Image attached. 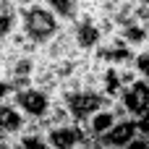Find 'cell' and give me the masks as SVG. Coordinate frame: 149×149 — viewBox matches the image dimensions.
Returning <instances> with one entry per match:
<instances>
[{
  "label": "cell",
  "instance_id": "6da1fadb",
  "mask_svg": "<svg viewBox=\"0 0 149 149\" xmlns=\"http://www.w3.org/2000/svg\"><path fill=\"white\" fill-rule=\"evenodd\" d=\"M18 29H21V34L39 50V47H45L50 39H55V37L60 34L63 24L47 10L45 3L39 0V3H31V5H26V8H18Z\"/></svg>",
  "mask_w": 149,
  "mask_h": 149
},
{
  "label": "cell",
  "instance_id": "9a60e30c",
  "mask_svg": "<svg viewBox=\"0 0 149 149\" xmlns=\"http://www.w3.org/2000/svg\"><path fill=\"white\" fill-rule=\"evenodd\" d=\"M13 94H16L13 84H10L5 76H0V102H10V100H13Z\"/></svg>",
  "mask_w": 149,
  "mask_h": 149
},
{
  "label": "cell",
  "instance_id": "277c9868",
  "mask_svg": "<svg viewBox=\"0 0 149 149\" xmlns=\"http://www.w3.org/2000/svg\"><path fill=\"white\" fill-rule=\"evenodd\" d=\"M65 29H68V34H71V39H73V45L81 55H92L102 42V34L94 24V16H89V13H79L76 21L68 24Z\"/></svg>",
  "mask_w": 149,
  "mask_h": 149
},
{
  "label": "cell",
  "instance_id": "3957f363",
  "mask_svg": "<svg viewBox=\"0 0 149 149\" xmlns=\"http://www.w3.org/2000/svg\"><path fill=\"white\" fill-rule=\"evenodd\" d=\"M89 58H92L94 63L105 65V68H126V65H134L136 52H134L118 34H113V37H105V39L100 42V47H97Z\"/></svg>",
  "mask_w": 149,
  "mask_h": 149
},
{
  "label": "cell",
  "instance_id": "ffe728a7",
  "mask_svg": "<svg viewBox=\"0 0 149 149\" xmlns=\"http://www.w3.org/2000/svg\"><path fill=\"white\" fill-rule=\"evenodd\" d=\"M0 60H3V50H0Z\"/></svg>",
  "mask_w": 149,
  "mask_h": 149
},
{
  "label": "cell",
  "instance_id": "ba28073f",
  "mask_svg": "<svg viewBox=\"0 0 149 149\" xmlns=\"http://www.w3.org/2000/svg\"><path fill=\"white\" fill-rule=\"evenodd\" d=\"M136 136H139L136 120H134V118H126V120H118V123L100 139V147L102 149H126Z\"/></svg>",
  "mask_w": 149,
  "mask_h": 149
},
{
  "label": "cell",
  "instance_id": "30bf717a",
  "mask_svg": "<svg viewBox=\"0 0 149 149\" xmlns=\"http://www.w3.org/2000/svg\"><path fill=\"white\" fill-rule=\"evenodd\" d=\"M16 31H18V8L13 5V0H0V50Z\"/></svg>",
  "mask_w": 149,
  "mask_h": 149
},
{
  "label": "cell",
  "instance_id": "5b68a950",
  "mask_svg": "<svg viewBox=\"0 0 149 149\" xmlns=\"http://www.w3.org/2000/svg\"><path fill=\"white\" fill-rule=\"evenodd\" d=\"M60 100V97H58ZM63 105H65V110H68V115L73 118V123H84L92 113H97V110H102V107H107L110 102L100 94V92H89V89H81V92H76V94H68V97H63Z\"/></svg>",
  "mask_w": 149,
  "mask_h": 149
},
{
  "label": "cell",
  "instance_id": "8992f818",
  "mask_svg": "<svg viewBox=\"0 0 149 149\" xmlns=\"http://www.w3.org/2000/svg\"><path fill=\"white\" fill-rule=\"evenodd\" d=\"M118 102L128 110V115H131L134 120H139L141 115H147V113H149V84L139 79L134 86L123 89V94H120Z\"/></svg>",
  "mask_w": 149,
  "mask_h": 149
},
{
  "label": "cell",
  "instance_id": "7a4b0ae2",
  "mask_svg": "<svg viewBox=\"0 0 149 149\" xmlns=\"http://www.w3.org/2000/svg\"><path fill=\"white\" fill-rule=\"evenodd\" d=\"M10 102H13V107H16L26 120H31V123H42V120L47 118L50 107H52V97H50L47 92L37 89V86L18 89Z\"/></svg>",
  "mask_w": 149,
  "mask_h": 149
},
{
  "label": "cell",
  "instance_id": "7c38bea8",
  "mask_svg": "<svg viewBox=\"0 0 149 149\" xmlns=\"http://www.w3.org/2000/svg\"><path fill=\"white\" fill-rule=\"evenodd\" d=\"M118 37H120L134 52H141V50H147V47H149L147 31H144V26L136 24V21H131V24H126L123 29H118Z\"/></svg>",
  "mask_w": 149,
  "mask_h": 149
},
{
  "label": "cell",
  "instance_id": "4fadbf2b",
  "mask_svg": "<svg viewBox=\"0 0 149 149\" xmlns=\"http://www.w3.org/2000/svg\"><path fill=\"white\" fill-rule=\"evenodd\" d=\"M134 68H136L139 79L149 84V47H147V50H141V52H136V58H134Z\"/></svg>",
  "mask_w": 149,
  "mask_h": 149
},
{
  "label": "cell",
  "instance_id": "8fae6325",
  "mask_svg": "<svg viewBox=\"0 0 149 149\" xmlns=\"http://www.w3.org/2000/svg\"><path fill=\"white\" fill-rule=\"evenodd\" d=\"M42 3H45V8H47L63 26L73 24L76 16L81 13V10H79V0H42Z\"/></svg>",
  "mask_w": 149,
  "mask_h": 149
},
{
  "label": "cell",
  "instance_id": "ac0fdd59",
  "mask_svg": "<svg viewBox=\"0 0 149 149\" xmlns=\"http://www.w3.org/2000/svg\"><path fill=\"white\" fill-rule=\"evenodd\" d=\"M31 3H39V0H13L16 8H26V5H31Z\"/></svg>",
  "mask_w": 149,
  "mask_h": 149
},
{
  "label": "cell",
  "instance_id": "e0dca14e",
  "mask_svg": "<svg viewBox=\"0 0 149 149\" xmlns=\"http://www.w3.org/2000/svg\"><path fill=\"white\" fill-rule=\"evenodd\" d=\"M16 139H8V136H0V149H16V144H13Z\"/></svg>",
  "mask_w": 149,
  "mask_h": 149
},
{
  "label": "cell",
  "instance_id": "d6986e66",
  "mask_svg": "<svg viewBox=\"0 0 149 149\" xmlns=\"http://www.w3.org/2000/svg\"><path fill=\"white\" fill-rule=\"evenodd\" d=\"M136 3H139V5H147V8H149V0H136Z\"/></svg>",
  "mask_w": 149,
  "mask_h": 149
},
{
  "label": "cell",
  "instance_id": "2e32d148",
  "mask_svg": "<svg viewBox=\"0 0 149 149\" xmlns=\"http://www.w3.org/2000/svg\"><path fill=\"white\" fill-rule=\"evenodd\" d=\"M136 131H139V139L149 141V113H147V115H141V118L136 120Z\"/></svg>",
  "mask_w": 149,
  "mask_h": 149
},
{
  "label": "cell",
  "instance_id": "5bb4252c",
  "mask_svg": "<svg viewBox=\"0 0 149 149\" xmlns=\"http://www.w3.org/2000/svg\"><path fill=\"white\" fill-rule=\"evenodd\" d=\"M118 76H120V84H123V89H128V86H134V84L139 81V73H136V68H134V65L118 68Z\"/></svg>",
  "mask_w": 149,
  "mask_h": 149
},
{
  "label": "cell",
  "instance_id": "9c48e42d",
  "mask_svg": "<svg viewBox=\"0 0 149 149\" xmlns=\"http://www.w3.org/2000/svg\"><path fill=\"white\" fill-rule=\"evenodd\" d=\"M26 123L29 120L13 107V102H0V136L16 139V136H21Z\"/></svg>",
  "mask_w": 149,
  "mask_h": 149
},
{
  "label": "cell",
  "instance_id": "52a82bcc",
  "mask_svg": "<svg viewBox=\"0 0 149 149\" xmlns=\"http://www.w3.org/2000/svg\"><path fill=\"white\" fill-rule=\"evenodd\" d=\"M84 131L79 123H71V126H58V128H47L45 131V141L47 149H76L84 141Z\"/></svg>",
  "mask_w": 149,
  "mask_h": 149
}]
</instances>
